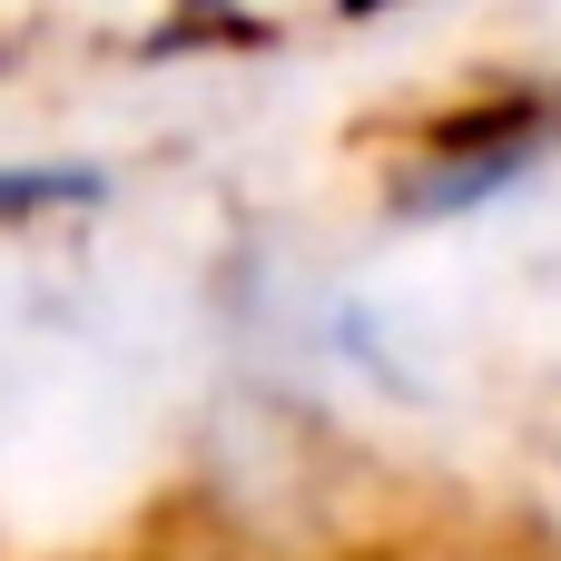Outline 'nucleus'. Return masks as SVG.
Returning a JSON list of instances; mask_svg holds the SVG:
<instances>
[{
    "mask_svg": "<svg viewBox=\"0 0 561 561\" xmlns=\"http://www.w3.org/2000/svg\"><path fill=\"white\" fill-rule=\"evenodd\" d=\"M561 168V79H493L454 108H434L394 158L375 207L394 227H473L513 197H533Z\"/></svg>",
    "mask_w": 561,
    "mask_h": 561,
    "instance_id": "1",
    "label": "nucleus"
},
{
    "mask_svg": "<svg viewBox=\"0 0 561 561\" xmlns=\"http://www.w3.org/2000/svg\"><path fill=\"white\" fill-rule=\"evenodd\" d=\"M108 207V168L99 158H0V237H39L59 217Z\"/></svg>",
    "mask_w": 561,
    "mask_h": 561,
    "instance_id": "2",
    "label": "nucleus"
},
{
    "mask_svg": "<svg viewBox=\"0 0 561 561\" xmlns=\"http://www.w3.org/2000/svg\"><path fill=\"white\" fill-rule=\"evenodd\" d=\"M404 10H414V0H335L345 30H375V20H404Z\"/></svg>",
    "mask_w": 561,
    "mask_h": 561,
    "instance_id": "3",
    "label": "nucleus"
}]
</instances>
